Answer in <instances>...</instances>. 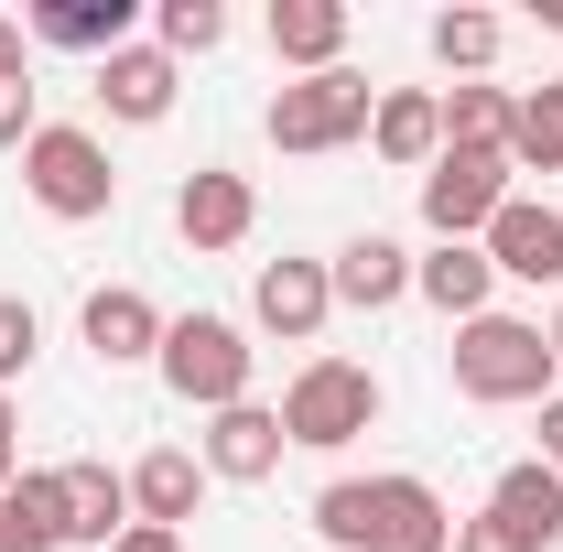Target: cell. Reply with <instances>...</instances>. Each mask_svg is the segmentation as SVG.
I'll return each mask as SVG.
<instances>
[{
	"instance_id": "28",
	"label": "cell",
	"mask_w": 563,
	"mask_h": 552,
	"mask_svg": "<svg viewBox=\"0 0 563 552\" xmlns=\"http://www.w3.org/2000/svg\"><path fill=\"white\" fill-rule=\"evenodd\" d=\"M33 131H44V109H33V76H11V87H0V152H33Z\"/></svg>"
},
{
	"instance_id": "5",
	"label": "cell",
	"mask_w": 563,
	"mask_h": 552,
	"mask_svg": "<svg viewBox=\"0 0 563 552\" xmlns=\"http://www.w3.org/2000/svg\"><path fill=\"white\" fill-rule=\"evenodd\" d=\"M368 109H379V87H368L357 66H325V76H282L272 109H261V131H272V152L314 163V152H347V141H368Z\"/></svg>"
},
{
	"instance_id": "10",
	"label": "cell",
	"mask_w": 563,
	"mask_h": 552,
	"mask_svg": "<svg viewBox=\"0 0 563 552\" xmlns=\"http://www.w3.org/2000/svg\"><path fill=\"white\" fill-rule=\"evenodd\" d=\"M325 314H336L325 261H261V272H250V325H261L272 346H314Z\"/></svg>"
},
{
	"instance_id": "22",
	"label": "cell",
	"mask_w": 563,
	"mask_h": 552,
	"mask_svg": "<svg viewBox=\"0 0 563 552\" xmlns=\"http://www.w3.org/2000/svg\"><path fill=\"white\" fill-rule=\"evenodd\" d=\"M0 520L22 552H66V466H22L0 487Z\"/></svg>"
},
{
	"instance_id": "33",
	"label": "cell",
	"mask_w": 563,
	"mask_h": 552,
	"mask_svg": "<svg viewBox=\"0 0 563 552\" xmlns=\"http://www.w3.org/2000/svg\"><path fill=\"white\" fill-rule=\"evenodd\" d=\"M531 455H542V466H563V390L542 401V444H531Z\"/></svg>"
},
{
	"instance_id": "8",
	"label": "cell",
	"mask_w": 563,
	"mask_h": 552,
	"mask_svg": "<svg viewBox=\"0 0 563 552\" xmlns=\"http://www.w3.org/2000/svg\"><path fill=\"white\" fill-rule=\"evenodd\" d=\"M250 228H261V185L250 174H228V163H196L185 185H174V239L217 261V250H250Z\"/></svg>"
},
{
	"instance_id": "4",
	"label": "cell",
	"mask_w": 563,
	"mask_h": 552,
	"mask_svg": "<svg viewBox=\"0 0 563 552\" xmlns=\"http://www.w3.org/2000/svg\"><path fill=\"white\" fill-rule=\"evenodd\" d=\"M22 196L55 217V228H87V217L120 207V163H109V141L87 131V120H44L33 152H22Z\"/></svg>"
},
{
	"instance_id": "9",
	"label": "cell",
	"mask_w": 563,
	"mask_h": 552,
	"mask_svg": "<svg viewBox=\"0 0 563 552\" xmlns=\"http://www.w3.org/2000/svg\"><path fill=\"white\" fill-rule=\"evenodd\" d=\"M163 325H174V314H163L141 281H98V292L76 303V336H87L98 368H152V357H163Z\"/></svg>"
},
{
	"instance_id": "16",
	"label": "cell",
	"mask_w": 563,
	"mask_h": 552,
	"mask_svg": "<svg viewBox=\"0 0 563 552\" xmlns=\"http://www.w3.org/2000/svg\"><path fill=\"white\" fill-rule=\"evenodd\" d=\"M368 152H379L390 174H433V152H444V98H433V87H379Z\"/></svg>"
},
{
	"instance_id": "32",
	"label": "cell",
	"mask_w": 563,
	"mask_h": 552,
	"mask_svg": "<svg viewBox=\"0 0 563 552\" xmlns=\"http://www.w3.org/2000/svg\"><path fill=\"white\" fill-rule=\"evenodd\" d=\"M109 552H185V531H152V520H131V531H120Z\"/></svg>"
},
{
	"instance_id": "17",
	"label": "cell",
	"mask_w": 563,
	"mask_h": 552,
	"mask_svg": "<svg viewBox=\"0 0 563 552\" xmlns=\"http://www.w3.org/2000/svg\"><path fill=\"white\" fill-rule=\"evenodd\" d=\"M207 466H196V444H152L131 466V520H152V531H185L196 509H207Z\"/></svg>"
},
{
	"instance_id": "26",
	"label": "cell",
	"mask_w": 563,
	"mask_h": 552,
	"mask_svg": "<svg viewBox=\"0 0 563 552\" xmlns=\"http://www.w3.org/2000/svg\"><path fill=\"white\" fill-rule=\"evenodd\" d=\"M152 44H163L174 66H185V55H217V44H228V11H217V0H163V11H152Z\"/></svg>"
},
{
	"instance_id": "6",
	"label": "cell",
	"mask_w": 563,
	"mask_h": 552,
	"mask_svg": "<svg viewBox=\"0 0 563 552\" xmlns=\"http://www.w3.org/2000/svg\"><path fill=\"white\" fill-rule=\"evenodd\" d=\"M152 368H163V390H174L185 412H239V401H250L261 346H250V325H228V314H174Z\"/></svg>"
},
{
	"instance_id": "23",
	"label": "cell",
	"mask_w": 563,
	"mask_h": 552,
	"mask_svg": "<svg viewBox=\"0 0 563 552\" xmlns=\"http://www.w3.org/2000/svg\"><path fill=\"white\" fill-rule=\"evenodd\" d=\"M433 98H444V152H509V109H520V87L466 76V87H433Z\"/></svg>"
},
{
	"instance_id": "12",
	"label": "cell",
	"mask_w": 563,
	"mask_h": 552,
	"mask_svg": "<svg viewBox=\"0 0 563 552\" xmlns=\"http://www.w3.org/2000/svg\"><path fill=\"white\" fill-rule=\"evenodd\" d=\"M477 250L498 261V281H542V292H553V281H563V207H553V196H509V207L488 217Z\"/></svg>"
},
{
	"instance_id": "13",
	"label": "cell",
	"mask_w": 563,
	"mask_h": 552,
	"mask_svg": "<svg viewBox=\"0 0 563 552\" xmlns=\"http://www.w3.org/2000/svg\"><path fill=\"white\" fill-rule=\"evenodd\" d=\"M174 98H185V66H174L163 44H120V55H98V109H109L120 131L174 120Z\"/></svg>"
},
{
	"instance_id": "19",
	"label": "cell",
	"mask_w": 563,
	"mask_h": 552,
	"mask_svg": "<svg viewBox=\"0 0 563 552\" xmlns=\"http://www.w3.org/2000/svg\"><path fill=\"white\" fill-rule=\"evenodd\" d=\"M488 520H509L531 552H553L563 542V466H542V455H520V466H498L488 487Z\"/></svg>"
},
{
	"instance_id": "30",
	"label": "cell",
	"mask_w": 563,
	"mask_h": 552,
	"mask_svg": "<svg viewBox=\"0 0 563 552\" xmlns=\"http://www.w3.org/2000/svg\"><path fill=\"white\" fill-rule=\"evenodd\" d=\"M11 76H33V22L0 11V87H11Z\"/></svg>"
},
{
	"instance_id": "29",
	"label": "cell",
	"mask_w": 563,
	"mask_h": 552,
	"mask_svg": "<svg viewBox=\"0 0 563 552\" xmlns=\"http://www.w3.org/2000/svg\"><path fill=\"white\" fill-rule=\"evenodd\" d=\"M455 552H531V542H520L509 520H488V509H477V520H455Z\"/></svg>"
},
{
	"instance_id": "31",
	"label": "cell",
	"mask_w": 563,
	"mask_h": 552,
	"mask_svg": "<svg viewBox=\"0 0 563 552\" xmlns=\"http://www.w3.org/2000/svg\"><path fill=\"white\" fill-rule=\"evenodd\" d=\"M22 477V412H11V390H0V487Z\"/></svg>"
},
{
	"instance_id": "34",
	"label": "cell",
	"mask_w": 563,
	"mask_h": 552,
	"mask_svg": "<svg viewBox=\"0 0 563 552\" xmlns=\"http://www.w3.org/2000/svg\"><path fill=\"white\" fill-rule=\"evenodd\" d=\"M542 336H553V368H563V303H553V325H542Z\"/></svg>"
},
{
	"instance_id": "14",
	"label": "cell",
	"mask_w": 563,
	"mask_h": 552,
	"mask_svg": "<svg viewBox=\"0 0 563 552\" xmlns=\"http://www.w3.org/2000/svg\"><path fill=\"white\" fill-rule=\"evenodd\" d=\"M412 292L444 314V325H477V314H498V261L477 250V239H433L412 261Z\"/></svg>"
},
{
	"instance_id": "7",
	"label": "cell",
	"mask_w": 563,
	"mask_h": 552,
	"mask_svg": "<svg viewBox=\"0 0 563 552\" xmlns=\"http://www.w3.org/2000/svg\"><path fill=\"white\" fill-rule=\"evenodd\" d=\"M498 207H509V152H433V174H422V228L433 239H488Z\"/></svg>"
},
{
	"instance_id": "18",
	"label": "cell",
	"mask_w": 563,
	"mask_h": 552,
	"mask_svg": "<svg viewBox=\"0 0 563 552\" xmlns=\"http://www.w3.org/2000/svg\"><path fill=\"white\" fill-rule=\"evenodd\" d=\"M120 531H131V477L98 466V455H76L66 466V552H109Z\"/></svg>"
},
{
	"instance_id": "15",
	"label": "cell",
	"mask_w": 563,
	"mask_h": 552,
	"mask_svg": "<svg viewBox=\"0 0 563 552\" xmlns=\"http://www.w3.org/2000/svg\"><path fill=\"white\" fill-rule=\"evenodd\" d=\"M325 281H336L347 314H390V303H412V250H401L390 228H357L347 250L325 261Z\"/></svg>"
},
{
	"instance_id": "2",
	"label": "cell",
	"mask_w": 563,
	"mask_h": 552,
	"mask_svg": "<svg viewBox=\"0 0 563 552\" xmlns=\"http://www.w3.org/2000/svg\"><path fill=\"white\" fill-rule=\"evenodd\" d=\"M444 368H455V390L477 401V412H542L563 390V368H553V336L531 325V314H477V325H455V346H444Z\"/></svg>"
},
{
	"instance_id": "21",
	"label": "cell",
	"mask_w": 563,
	"mask_h": 552,
	"mask_svg": "<svg viewBox=\"0 0 563 552\" xmlns=\"http://www.w3.org/2000/svg\"><path fill=\"white\" fill-rule=\"evenodd\" d=\"M33 44H55V55H120L131 44V0H44Z\"/></svg>"
},
{
	"instance_id": "20",
	"label": "cell",
	"mask_w": 563,
	"mask_h": 552,
	"mask_svg": "<svg viewBox=\"0 0 563 552\" xmlns=\"http://www.w3.org/2000/svg\"><path fill=\"white\" fill-rule=\"evenodd\" d=\"M272 55L292 76L347 66V0H272Z\"/></svg>"
},
{
	"instance_id": "25",
	"label": "cell",
	"mask_w": 563,
	"mask_h": 552,
	"mask_svg": "<svg viewBox=\"0 0 563 552\" xmlns=\"http://www.w3.org/2000/svg\"><path fill=\"white\" fill-rule=\"evenodd\" d=\"M422 44H433V66L466 87V76H488V66H498L509 22H498V11H466V0H455V11H433V33H422Z\"/></svg>"
},
{
	"instance_id": "24",
	"label": "cell",
	"mask_w": 563,
	"mask_h": 552,
	"mask_svg": "<svg viewBox=\"0 0 563 552\" xmlns=\"http://www.w3.org/2000/svg\"><path fill=\"white\" fill-rule=\"evenodd\" d=\"M509 174H563V76L520 87V109H509Z\"/></svg>"
},
{
	"instance_id": "35",
	"label": "cell",
	"mask_w": 563,
	"mask_h": 552,
	"mask_svg": "<svg viewBox=\"0 0 563 552\" xmlns=\"http://www.w3.org/2000/svg\"><path fill=\"white\" fill-rule=\"evenodd\" d=\"M0 552H22V542H11V520H0Z\"/></svg>"
},
{
	"instance_id": "27",
	"label": "cell",
	"mask_w": 563,
	"mask_h": 552,
	"mask_svg": "<svg viewBox=\"0 0 563 552\" xmlns=\"http://www.w3.org/2000/svg\"><path fill=\"white\" fill-rule=\"evenodd\" d=\"M33 357H44V314H33L22 292H0V390H11Z\"/></svg>"
},
{
	"instance_id": "3",
	"label": "cell",
	"mask_w": 563,
	"mask_h": 552,
	"mask_svg": "<svg viewBox=\"0 0 563 552\" xmlns=\"http://www.w3.org/2000/svg\"><path fill=\"white\" fill-rule=\"evenodd\" d=\"M379 401H390V390H379L368 357H303V368L282 379L272 412H282V444H303V455H347L357 433L379 422Z\"/></svg>"
},
{
	"instance_id": "11",
	"label": "cell",
	"mask_w": 563,
	"mask_h": 552,
	"mask_svg": "<svg viewBox=\"0 0 563 552\" xmlns=\"http://www.w3.org/2000/svg\"><path fill=\"white\" fill-rule=\"evenodd\" d=\"M282 412L272 401H239V412H207V433H196V466H207L217 487H261V477H282Z\"/></svg>"
},
{
	"instance_id": "1",
	"label": "cell",
	"mask_w": 563,
	"mask_h": 552,
	"mask_svg": "<svg viewBox=\"0 0 563 552\" xmlns=\"http://www.w3.org/2000/svg\"><path fill=\"white\" fill-rule=\"evenodd\" d=\"M314 542L325 552H455V509L433 498V477H325L314 487Z\"/></svg>"
}]
</instances>
